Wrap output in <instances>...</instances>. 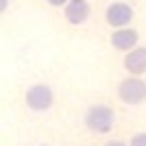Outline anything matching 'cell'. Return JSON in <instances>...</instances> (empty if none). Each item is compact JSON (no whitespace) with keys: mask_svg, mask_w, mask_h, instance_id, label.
<instances>
[{"mask_svg":"<svg viewBox=\"0 0 146 146\" xmlns=\"http://www.w3.org/2000/svg\"><path fill=\"white\" fill-rule=\"evenodd\" d=\"M83 124L94 135H107L116 127V111L107 103H94L85 109Z\"/></svg>","mask_w":146,"mask_h":146,"instance_id":"1","label":"cell"},{"mask_svg":"<svg viewBox=\"0 0 146 146\" xmlns=\"http://www.w3.org/2000/svg\"><path fill=\"white\" fill-rule=\"evenodd\" d=\"M116 94L120 98V103L129 105V107H135V105H142L146 100V81L140 76H133L129 74L127 79H122L116 87Z\"/></svg>","mask_w":146,"mask_h":146,"instance_id":"2","label":"cell"},{"mask_svg":"<svg viewBox=\"0 0 146 146\" xmlns=\"http://www.w3.org/2000/svg\"><path fill=\"white\" fill-rule=\"evenodd\" d=\"M24 105L31 111H48L55 105V92L48 83H33L24 92Z\"/></svg>","mask_w":146,"mask_h":146,"instance_id":"3","label":"cell"},{"mask_svg":"<svg viewBox=\"0 0 146 146\" xmlns=\"http://www.w3.org/2000/svg\"><path fill=\"white\" fill-rule=\"evenodd\" d=\"M133 9L127 2H111L107 9H105V20L111 29H124V26H131V20H133Z\"/></svg>","mask_w":146,"mask_h":146,"instance_id":"4","label":"cell"},{"mask_svg":"<svg viewBox=\"0 0 146 146\" xmlns=\"http://www.w3.org/2000/svg\"><path fill=\"white\" fill-rule=\"evenodd\" d=\"M109 44L111 48L120 50V52H129V50L137 48L140 44V33L133 29V26H124V29H113L109 37Z\"/></svg>","mask_w":146,"mask_h":146,"instance_id":"5","label":"cell"},{"mask_svg":"<svg viewBox=\"0 0 146 146\" xmlns=\"http://www.w3.org/2000/svg\"><path fill=\"white\" fill-rule=\"evenodd\" d=\"M92 15V7L87 0H70L66 7H63V18H66L68 24L72 26H81L85 24Z\"/></svg>","mask_w":146,"mask_h":146,"instance_id":"6","label":"cell"},{"mask_svg":"<svg viewBox=\"0 0 146 146\" xmlns=\"http://www.w3.org/2000/svg\"><path fill=\"white\" fill-rule=\"evenodd\" d=\"M122 66L133 76L146 74V46H137V48L129 50L127 55H124V59H122Z\"/></svg>","mask_w":146,"mask_h":146,"instance_id":"7","label":"cell"},{"mask_svg":"<svg viewBox=\"0 0 146 146\" xmlns=\"http://www.w3.org/2000/svg\"><path fill=\"white\" fill-rule=\"evenodd\" d=\"M129 146H146V131H137V133L131 135Z\"/></svg>","mask_w":146,"mask_h":146,"instance_id":"8","label":"cell"},{"mask_svg":"<svg viewBox=\"0 0 146 146\" xmlns=\"http://www.w3.org/2000/svg\"><path fill=\"white\" fill-rule=\"evenodd\" d=\"M46 2H48L50 7H57V9H59V7H66L70 0H46Z\"/></svg>","mask_w":146,"mask_h":146,"instance_id":"9","label":"cell"},{"mask_svg":"<svg viewBox=\"0 0 146 146\" xmlns=\"http://www.w3.org/2000/svg\"><path fill=\"white\" fill-rule=\"evenodd\" d=\"M105 146H129V144H127V142H122V140H109Z\"/></svg>","mask_w":146,"mask_h":146,"instance_id":"10","label":"cell"},{"mask_svg":"<svg viewBox=\"0 0 146 146\" xmlns=\"http://www.w3.org/2000/svg\"><path fill=\"white\" fill-rule=\"evenodd\" d=\"M7 7H9V0H0V11L7 13Z\"/></svg>","mask_w":146,"mask_h":146,"instance_id":"11","label":"cell"},{"mask_svg":"<svg viewBox=\"0 0 146 146\" xmlns=\"http://www.w3.org/2000/svg\"><path fill=\"white\" fill-rule=\"evenodd\" d=\"M37 146H55V144H37Z\"/></svg>","mask_w":146,"mask_h":146,"instance_id":"12","label":"cell"}]
</instances>
